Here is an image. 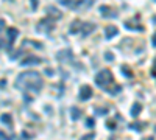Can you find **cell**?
<instances>
[{"label":"cell","instance_id":"1","mask_svg":"<svg viewBox=\"0 0 156 140\" xmlns=\"http://www.w3.org/2000/svg\"><path fill=\"white\" fill-rule=\"evenodd\" d=\"M42 84H44L42 76L38 72H34V70L24 72L16 79V87L24 90V92H34V93H38L42 89Z\"/></svg>","mask_w":156,"mask_h":140},{"label":"cell","instance_id":"2","mask_svg":"<svg viewBox=\"0 0 156 140\" xmlns=\"http://www.w3.org/2000/svg\"><path fill=\"white\" fill-rule=\"evenodd\" d=\"M95 84L100 87V89H108L109 86H113V82H114V76H113V73L111 70H102V72H98L95 75Z\"/></svg>","mask_w":156,"mask_h":140},{"label":"cell","instance_id":"3","mask_svg":"<svg viewBox=\"0 0 156 140\" xmlns=\"http://www.w3.org/2000/svg\"><path fill=\"white\" fill-rule=\"evenodd\" d=\"M53 28H55V20L50 19V17H45V19H42V20L38 23L36 30H38L39 33H50Z\"/></svg>","mask_w":156,"mask_h":140},{"label":"cell","instance_id":"4","mask_svg":"<svg viewBox=\"0 0 156 140\" xmlns=\"http://www.w3.org/2000/svg\"><path fill=\"white\" fill-rule=\"evenodd\" d=\"M95 23H92V22H81V28H80V33L83 34V37H86V36H89L91 33H94L95 31Z\"/></svg>","mask_w":156,"mask_h":140},{"label":"cell","instance_id":"5","mask_svg":"<svg viewBox=\"0 0 156 140\" xmlns=\"http://www.w3.org/2000/svg\"><path fill=\"white\" fill-rule=\"evenodd\" d=\"M94 93H92V87L91 86H81V89H80V95H78V98L81 100V101H88L91 97H92Z\"/></svg>","mask_w":156,"mask_h":140},{"label":"cell","instance_id":"6","mask_svg":"<svg viewBox=\"0 0 156 140\" xmlns=\"http://www.w3.org/2000/svg\"><path fill=\"white\" fill-rule=\"evenodd\" d=\"M92 5H94V0H75L73 11H78V9H88Z\"/></svg>","mask_w":156,"mask_h":140},{"label":"cell","instance_id":"7","mask_svg":"<svg viewBox=\"0 0 156 140\" xmlns=\"http://www.w3.org/2000/svg\"><path fill=\"white\" fill-rule=\"evenodd\" d=\"M41 62H42V59L38 58V56H27L25 59L21 61V65H22V67H25V65H38Z\"/></svg>","mask_w":156,"mask_h":140},{"label":"cell","instance_id":"8","mask_svg":"<svg viewBox=\"0 0 156 140\" xmlns=\"http://www.w3.org/2000/svg\"><path fill=\"white\" fill-rule=\"evenodd\" d=\"M45 13H47V16L50 19H53V20H56V19L62 17V13L59 11V9H56L55 6H47V8H45Z\"/></svg>","mask_w":156,"mask_h":140},{"label":"cell","instance_id":"9","mask_svg":"<svg viewBox=\"0 0 156 140\" xmlns=\"http://www.w3.org/2000/svg\"><path fill=\"white\" fill-rule=\"evenodd\" d=\"M6 34H8V51H11V47H13V42H14V39L17 37V34H19V31L16 30V28H8V31H6Z\"/></svg>","mask_w":156,"mask_h":140},{"label":"cell","instance_id":"10","mask_svg":"<svg viewBox=\"0 0 156 140\" xmlns=\"http://www.w3.org/2000/svg\"><path fill=\"white\" fill-rule=\"evenodd\" d=\"M117 33H119V28L116 25H108L105 28V37L106 39H113L114 36H117Z\"/></svg>","mask_w":156,"mask_h":140},{"label":"cell","instance_id":"11","mask_svg":"<svg viewBox=\"0 0 156 140\" xmlns=\"http://www.w3.org/2000/svg\"><path fill=\"white\" fill-rule=\"evenodd\" d=\"M100 13H102L103 17H117V11H114V9H111L109 6H100Z\"/></svg>","mask_w":156,"mask_h":140},{"label":"cell","instance_id":"12","mask_svg":"<svg viewBox=\"0 0 156 140\" xmlns=\"http://www.w3.org/2000/svg\"><path fill=\"white\" fill-rule=\"evenodd\" d=\"M80 28H81V20H73L70 23V26H69V33L70 34H78Z\"/></svg>","mask_w":156,"mask_h":140},{"label":"cell","instance_id":"13","mask_svg":"<svg viewBox=\"0 0 156 140\" xmlns=\"http://www.w3.org/2000/svg\"><path fill=\"white\" fill-rule=\"evenodd\" d=\"M141 112H142V104H141V103H134L133 107H131V110H130L131 117H134V118H136L137 115L141 114Z\"/></svg>","mask_w":156,"mask_h":140},{"label":"cell","instance_id":"14","mask_svg":"<svg viewBox=\"0 0 156 140\" xmlns=\"http://www.w3.org/2000/svg\"><path fill=\"white\" fill-rule=\"evenodd\" d=\"M81 109H78V107H75V106H72L70 107V117H72V120L73 121H77V120H80V117H81Z\"/></svg>","mask_w":156,"mask_h":140},{"label":"cell","instance_id":"15","mask_svg":"<svg viewBox=\"0 0 156 140\" xmlns=\"http://www.w3.org/2000/svg\"><path fill=\"white\" fill-rule=\"evenodd\" d=\"M144 123H142V121H133V123H130V125H128V128H130V129H133V131H136V132H139V131H142L144 129Z\"/></svg>","mask_w":156,"mask_h":140},{"label":"cell","instance_id":"16","mask_svg":"<svg viewBox=\"0 0 156 140\" xmlns=\"http://www.w3.org/2000/svg\"><path fill=\"white\" fill-rule=\"evenodd\" d=\"M125 28L126 30H136V31H142L144 30L142 25H137V23H133V22H125Z\"/></svg>","mask_w":156,"mask_h":140},{"label":"cell","instance_id":"17","mask_svg":"<svg viewBox=\"0 0 156 140\" xmlns=\"http://www.w3.org/2000/svg\"><path fill=\"white\" fill-rule=\"evenodd\" d=\"M108 93H109V95H117V93H120L122 92V87L120 86H117V84H116V86H113V87H108V89H105Z\"/></svg>","mask_w":156,"mask_h":140},{"label":"cell","instance_id":"18","mask_svg":"<svg viewBox=\"0 0 156 140\" xmlns=\"http://www.w3.org/2000/svg\"><path fill=\"white\" fill-rule=\"evenodd\" d=\"M0 118H2V123L8 125V128H11V126H13V121H11V115H10V114H3Z\"/></svg>","mask_w":156,"mask_h":140},{"label":"cell","instance_id":"19","mask_svg":"<svg viewBox=\"0 0 156 140\" xmlns=\"http://www.w3.org/2000/svg\"><path fill=\"white\" fill-rule=\"evenodd\" d=\"M122 73L125 75V76H128V78H131V76H133V70L130 69V65H126V64H123V65H122Z\"/></svg>","mask_w":156,"mask_h":140},{"label":"cell","instance_id":"20","mask_svg":"<svg viewBox=\"0 0 156 140\" xmlns=\"http://www.w3.org/2000/svg\"><path fill=\"white\" fill-rule=\"evenodd\" d=\"M108 112H109L108 107H95V109H94V114H95V115H106Z\"/></svg>","mask_w":156,"mask_h":140},{"label":"cell","instance_id":"21","mask_svg":"<svg viewBox=\"0 0 156 140\" xmlns=\"http://www.w3.org/2000/svg\"><path fill=\"white\" fill-rule=\"evenodd\" d=\"M94 138H95V134H94V132H89V134L83 135L80 140H94Z\"/></svg>","mask_w":156,"mask_h":140},{"label":"cell","instance_id":"22","mask_svg":"<svg viewBox=\"0 0 156 140\" xmlns=\"http://www.w3.org/2000/svg\"><path fill=\"white\" fill-rule=\"evenodd\" d=\"M105 59L109 61V62H113V61H114V54H113L111 51H106V53H105Z\"/></svg>","mask_w":156,"mask_h":140},{"label":"cell","instance_id":"23","mask_svg":"<svg viewBox=\"0 0 156 140\" xmlns=\"http://www.w3.org/2000/svg\"><path fill=\"white\" fill-rule=\"evenodd\" d=\"M86 126H88V128H94V126H95V120H94L92 117H89L88 121H86Z\"/></svg>","mask_w":156,"mask_h":140},{"label":"cell","instance_id":"24","mask_svg":"<svg viewBox=\"0 0 156 140\" xmlns=\"http://www.w3.org/2000/svg\"><path fill=\"white\" fill-rule=\"evenodd\" d=\"M38 5H39L38 0H31V8H33V9H38Z\"/></svg>","mask_w":156,"mask_h":140},{"label":"cell","instance_id":"25","mask_svg":"<svg viewBox=\"0 0 156 140\" xmlns=\"http://www.w3.org/2000/svg\"><path fill=\"white\" fill-rule=\"evenodd\" d=\"M3 28H5V20L0 19V31H3Z\"/></svg>","mask_w":156,"mask_h":140},{"label":"cell","instance_id":"26","mask_svg":"<svg viewBox=\"0 0 156 140\" xmlns=\"http://www.w3.org/2000/svg\"><path fill=\"white\" fill-rule=\"evenodd\" d=\"M108 128H109V129H114V128H116L114 121H109V123H108Z\"/></svg>","mask_w":156,"mask_h":140},{"label":"cell","instance_id":"27","mask_svg":"<svg viewBox=\"0 0 156 140\" xmlns=\"http://www.w3.org/2000/svg\"><path fill=\"white\" fill-rule=\"evenodd\" d=\"M45 73H47L49 76H53V75H55V73L52 72V69H47V70H45Z\"/></svg>","mask_w":156,"mask_h":140},{"label":"cell","instance_id":"28","mask_svg":"<svg viewBox=\"0 0 156 140\" xmlns=\"http://www.w3.org/2000/svg\"><path fill=\"white\" fill-rule=\"evenodd\" d=\"M153 76H156V61H154V65H153V72H151Z\"/></svg>","mask_w":156,"mask_h":140},{"label":"cell","instance_id":"29","mask_svg":"<svg viewBox=\"0 0 156 140\" xmlns=\"http://www.w3.org/2000/svg\"><path fill=\"white\" fill-rule=\"evenodd\" d=\"M151 42H153V45L156 47V33L153 34V37H151Z\"/></svg>","mask_w":156,"mask_h":140},{"label":"cell","instance_id":"30","mask_svg":"<svg viewBox=\"0 0 156 140\" xmlns=\"http://www.w3.org/2000/svg\"><path fill=\"white\" fill-rule=\"evenodd\" d=\"M142 140H154L153 137H147V138H142Z\"/></svg>","mask_w":156,"mask_h":140},{"label":"cell","instance_id":"31","mask_svg":"<svg viewBox=\"0 0 156 140\" xmlns=\"http://www.w3.org/2000/svg\"><path fill=\"white\" fill-rule=\"evenodd\" d=\"M2 45H3V41H2V39H0V48H2Z\"/></svg>","mask_w":156,"mask_h":140},{"label":"cell","instance_id":"32","mask_svg":"<svg viewBox=\"0 0 156 140\" xmlns=\"http://www.w3.org/2000/svg\"><path fill=\"white\" fill-rule=\"evenodd\" d=\"M153 22H154V23H156V17H153Z\"/></svg>","mask_w":156,"mask_h":140},{"label":"cell","instance_id":"33","mask_svg":"<svg viewBox=\"0 0 156 140\" xmlns=\"http://www.w3.org/2000/svg\"><path fill=\"white\" fill-rule=\"evenodd\" d=\"M154 2H156V0H154Z\"/></svg>","mask_w":156,"mask_h":140},{"label":"cell","instance_id":"34","mask_svg":"<svg viewBox=\"0 0 156 140\" xmlns=\"http://www.w3.org/2000/svg\"><path fill=\"white\" fill-rule=\"evenodd\" d=\"M111 140H113V138H111Z\"/></svg>","mask_w":156,"mask_h":140}]
</instances>
